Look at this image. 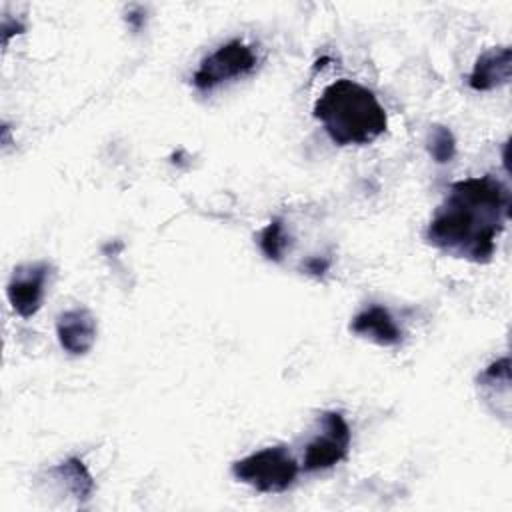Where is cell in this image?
Wrapping results in <instances>:
<instances>
[{
    "label": "cell",
    "mask_w": 512,
    "mask_h": 512,
    "mask_svg": "<svg viewBox=\"0 0 512 512\" xmlns=\"http://www.w3.org/2000/svg\"><path fill=\"white\" fill-rule=\"evenodd\" d=\"M512 212L510 188L492 174L450 184L434 210L424 238L454 258L486 264Z\"/></svg>",
    "instance_id": "cell-1"
},
{
    "label": "cell",
    "mask_w": 512,
    "mask_h": 512,
    "mask_svg": "<svg viewBox=\"0 0 512 512\" xmlns=\"http://www.w3.org/2000/svg\"><path fill=\"white\" fill-rule=\"evenodd\" d=\"M314 118L338 146H364L382 136L388 116L372 90L340 78L328 84L314 104Z\"/></svg>",
    "instance_id": "cell-2"
},
{
    "label": "cell",
    "mask_w": 512,
    "mask_h": 512,
    "mask_svg": "<svg viewBox=\"0 0 512 512\" xmlns=\"http://www.w3.org/2000/svg\"><path fill=\"white\" fill-rule=\"evenodd\" d=\"M298 470V462L286 446H268L232 464V476L236 480L264 494H280L288 490L294 484Z\"/></svg>",
    "instance_id": "cell-3"
},
{
    "label": "cell",
    "mask_w": 512,
    "mask_h": 512,
    "mask_svg": "<svg viewBox=\"0 0 512 512\" xmlns=\"http://www.w3.org/2000/svg\"><path fill=\"white\" fill-rule=\"evenodd\" d=\"M256 64H258V58L246 42L230 40L220 48H216L206 58H202L200 66L192 74V84L200 92H210L228 80L242 78L254 72Z\"/></svg>",
    "instance_id": "cell-4"
},
{
    "label": "cell",
    "mask_w": 512,
    "mask_h": 512,
    "mask_svg": "<svg viewBox=\"0 0 512 512\" xmlns=\"http://www.w3.org/2000/svg\"><path fill=\"white\" fill-rule=\"evenodd\" d=\"M352 432L340 412H324L320 420V432L308 442L302 468L306 472L326 470L342 462L348 454Z\"/></svg>",
    "instance_id": "cell-5"
},
{
    "label": "cell",
    "mask_w": 512,
    "mask_h": 512,
    "mask_svg": "<svg viewBox=\"0 0 512 512\" xmlns=\"http://www.w3.org/2000/svg\"><path fill=\"white\" fill-rule=\"evenodd\" d=\"M50 270L52 266L48 262H34L14 268L6 294L18 316L32 318L40 310Z\"/></svg>",
    "instance_id": "cell-6"
},
{
    "label": "cell",
    "mask_w": 512,
    "mask_h": 512,
    "mask_svg": "<svg viewBox=\"0 0 512 512\" xmlns=\"http://www.w3.org/2000/svg\"><path fill=\"white\" fill-rule=\"evenodd\" d=\"M96 318L86 308H72L56 318L60 346L72 356H84L96 342Z\"/></svg>",
    "instance_id": "cell-7"
},
{
    "label": "cell",
    "mask_w": 512,
    "mask_h": 512,
    "mask_svg": "<svg viewBox=\"0 0 512 512\" xmlns=\"http://www.w3.org/2000/svg\"><path fill=\"white\" fill-rule=\"evenodd\" d=\"M350 330L362 338H368L380 346L392 348L402 344L404 340V332L402 328L396 324V320L392 318V314L388 312V308L380 306V304H372L364 310H360L352 322H350Z\"/></svg>",
    "instance_id": "cell-8"
},
{
    "label": "cell",
    "mask_w": 512,
    "mask_h": 512,
    "mask_svg": "<svg viewBox=\"0 0 512 512\" xmlns=\"http://www.w3.org/2000/svg\"><path fill=\"white\" fill-rule=\"evenodd\" d=\"M512 76V52L508 46L490 48L480 54L468 76V86L476 92H488L508 84Z\"/></svg>",
    "instance_id": "cell-9"
},
{
    "label": "cell",
    "mask_w": 512,
    "mask_h": 512,
    "mask_svg": "<svg viewBox=\"0 0 512 512\" xmlns=\"http://www.w3.org/2000/svg\"><path fill=\"white\" fill-rule=\"evenodd\" d=\"M50 472L56 476V480H60L64 484V488L78 502L90 500V496L94 492V480L80 458H68V460L60 462L58 466H54Z\"/></svg>",
    "instance_id": "cell-10"
},
{
    "label": "cell",
    "mask_w": 512,
    "mask_h": 512,
    "mask_svg": "<svg viewBox=\"0 0 512 512\" xmlns=\"http://www.w3.org/2000/svg\"><path fill=\"white\" fill-rule=\"evenodd\" d=\"M258 246L262 250V254L272 260V262H280L286 254V250L290 248V236L286 232V226L282 222V218H274L270 220L258 234Z\"/></svg>",
    "instance_id": "cell-11"
},
{
    "label": "cell",
    "mask_w": 512,
    "mask_h": 512,
    "mask_svg": "<svg viewBox=\"0 0 512 512\" xmlns=\"http://www.w3.org/2000/svg\"><path fill=\"white\" fill-rule=\"evenodd\" d=\"M426 150L436 164H448L456 156V138L450 128L434 124L426 136Z\"/></svg>",
    "instance_id": "cell-12"
},
{
    "label": "cell",
    "mask_w": 512,
    "mask_h": 512,
    "mask_svg": "<svg viewBox=\"0 0 512 512\" xmlns=\"http://www.w3.org/2000/svg\"><path fill=\"white\" fill-rule=\"evenodd\" d=\"M330 268V260L328 258H318V256H312L304 262V270L308 274H314V276H322L326 270Z\"/></svg>",
    "instance_id": "cell-13"
},
{
    "label": "cell",
    "mask_w": 512,
    "mask_h": 512,
    "mask_svg": "<svg viewBox=\"0 0 512 512\" xmlns=\"http://www.w3.org/2000/svg\"><path fill=\"white\" fill-rule=\"evenodd\" d=\"M22 32H24V24H20L18 20L4 18V22H2V42H4V46L8 44L10 36H14V34H22Z\"/></svg>",
    "instance_id": "cell-14"
}]
</instances>
